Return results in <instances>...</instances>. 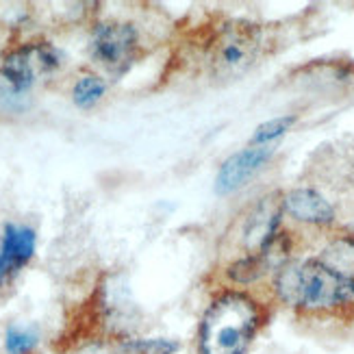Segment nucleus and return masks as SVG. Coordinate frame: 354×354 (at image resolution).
Segmentation results:
<instances>
[{"mask_svg":"<svg viewBox=\"0 0 354 354\" xmlns=\"http://www.w3.org/2000/svg\"><path fill=\"white\" fill-rule=\"evenodd\" d=\"M274 298L302 317L352 319L354 291L322 261L291 259L272 276Z\"/></svg>","mask_w":354,"mask_h":354,"instance_id":"f257e3e1","label":"nucleus"},{"mask_svg":"<svg viewBox=\"0 0 354 354\" xmlns=\"http://www.w3.org/2000/svg\"><path fill=\"white\" fill-rule=\"evenodd\" d=\"M268 317V304L250 291L218 289L200 319L198 354H245Z\"/></svg>","mask_w":354,"mask_h":354,"instance_id":"f03ea898","label":"nucleus"},{"mask_svg":"<svg viewBox=\"0 0 354 354\" xmlns=\"http://www.w3.org/2000/svg\"><path fill=\"white\" fill-rule=\"evenodd\" d=\"M266 30L248 20H224L207 35L203 57L213 81L228 83L248 74L266 50Z\"/></svg>","mask_w":354,"mask_h":354,"instance_id":"7ed1b4c3","label":"nucleus"},{"mask_svg":"<svg viewBox=\"0 0 354 354\" xmlns=\"http://www.w3.org/2000/svg\"><path fill=\"white\" fill-rule=\"evenodd\" d=\"M64 66V55L50 41L22 44L0 57V94L22 98L44 76L55 74Z\"/></svg>","mask_w":354,"mask_h":354,"instance_id":"20e7f679","label":"nucleus"},{"mask_svg":"<svg viewBox=\"0 0 354 354\" xmlns=\"http://www.w3.org/2000/svg\"><path fill=\"white\" fill-rule=\"evenodd\" d=\"M91 59L111 76L127 74L142 55V41L131 22H100L89 41Z\"/></svg>","mask_w":354,"mask_h":354,"instance_id":"39448f33","label":"nucleus"},{"mask_svg":"<svg viewBox=\"0 0 354 354\" xmlns=\"http://www.w3.org/2000/svg\"><path fill=\"white\" fill-rule=\"evenodd\" d=\"M283 215H285L283 194L274 192V194L259 198L241 218V226H239L241 257L263 250L266 245L281 233Z\"/></svg>","mask_w":354,"mask_h":354,"instance_id":"423d86ee","label":"nucleus"},{"mask_svg":"<svg viewBox=\"0 0 354 354\" xmlns=\"http://www.w3.org/2000/svg\"><path fill=\"white\" fill-rule=\"evenodd\" d=\"M272 159V148L270 146H248L235 155H230L218 170V178H215V192L220 196H228L239 192L243 185Z\"/></svg>","mask_w":354,"mask_h":354,"instance_id":"0eeeda50","label":"nucleus"},{"mask_svg":"<svg viewBox=\"0 0 354 354\" xmlns=\"http://www.w3.org/2000/svg\"><path fill=\"white\" fill-rule=\"evenodd\" d=\"M283 211L291 220L317 228H328L337 220L335 207L313 187H294L283 194Z\"/></svg>","mask_w":354,"mask_h":354,"instance_id":"6e6552de","label":"nucleus"},{"mask_svg":"<svg viewBox=\"0 0 354 354\" xmlns=\"http://www.w3.org/2000/svg\"><path fill=\"white\" fill-rule=\"evenodd\" d=\"M35 245H37V235L33 228L20 226V224H7L5 226V237L0 250L5 254L9 274L13 276L15 272H20L30 259L35 254Z\"/></svg>","mask_w":354,"mask_h":354,"instance_id":"1a4fd4ad","label":"nucleus"},{"mask_svg":"<svg viewBox=\"0 0 354 354\" xmlns=\"http://www.w3.org/2000/svg\"><path fill=\"white\" fill-rule=\"evenodd\" d=\"M317 259L354 291V235L333 237Z\"/></svg>","mask_w":354,"mask_h":354,"instance_id":"9d476101","label":"nucleus"},{"mask_svg":"<svg viewBox=\"0 0 354 354\" xmlns=\"http://www.w3.org/2000/svg\"><path fill=\"white\" fill-rule=\"evenodd\" d=\"M106 91V83L100 79L98 74H83L79 76V81L72 87V98L74 104L81 109H91L94 104H98Z\"/></svg>","mask_w":354,"mask_h":354,"instance_id":"9b49d317","label":"nucleus"},{"mask_svg":"<svg viewBox=\"0 0 354 354\" xmlns=\"http://www.w3.org/2000/svg\"><path fill=\"white\" fill-rule=\"evenodd\" d=\"M296 124V115H281V118H272L263 124H259L250 137V146H272L276 140L291 131V127Z\"/></svg>","mask_w":354,"mask_h":354,"instance_id":"f8f14e48","label":"nucleus"},{"mask_svg":"<svg viewBox=\"0 0 354 354\" xmlns=\"http://www.w3.org/2000/svg\"><path fill=\"white\" fill-rule=\"evenodd\" d=\"M39 344V335L30 326H9L5 333L7 354H33Z\"/></svg>","mask_w":354,"mask_h":354,"instance_id":"ddd939ff","label":"nucleus"},{"mask_svg":"<svg viewBox=\"0 0 354 354\" xmlns=\"http://www.w3.org/2000/svg\"><path fill=\"white\" fill-rule=\"evenodd\" d=\"M137 354H176L180 344L174 339H144L131 346Z\"/></svg>","mask_w":354,"mask_h":354,"instance_id":"4468645a","label":"nucleus"},{"mask_svg":"<svg viewBox=\"0 0 354 354\" xmlns=\"http://www.w3.org/2000/svg\"><path fill=\"white\" fill-rule=\"evenodd\" d=\"M5 279H11V274H9V268H7L5 254H3V250H0V281H5Z\"/></svg>","mask_w":354,"mask_h":354,"instance_id":"2eb2a0df","label":"nucleus"}]
</instances>
